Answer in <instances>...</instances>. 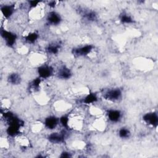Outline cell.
<instances>
[{"label": "cell", "mask_w": 158, "mask_h": 158, "mask_svg": "<svg viewBox=\"0 0 158 158\" xmlns=\"http://www.w3.org/2000/svg\"><path fill=\"white\" fill-rule=\"evenodd\" d=\"M41 83V79L40 78H36L34 79L31 83V86L33 89H38L40 86V84Z\"/></svg>", "instance_id": "obj_19"}, {"label": "cell", "mask_w": 158, "mask_h": 158, "mask_svg": "<svg viewBox=\"0 0 158 158\" xmlns=\"http://www.w3.org/2000/svg\"><path fill=\"white\" fill-rule=\"evenodd\" d=\"M98 99L97 96L94 93H90L88 95H87L83 99V102L86 104H91L93 102H94Z\"/></svg>", "instance_id": "obj_13"}, {"label": "cell", "mask_w": 158, "mask_h": 158, "mask_svg": "<svg viewBox=\"0 0 158 158\" xmlns=\"http://www.w3.org/2000/svg\"><path fill=\"white\" fill-rule=\"evenodd\" d=\"M85 17L86 20L89 21H94L96 19V15L94 12H88L85 14Z\"/></svg>", "instance_id": "obj_18"}, {"label": "cell", "mask_w": 158, "mask_h": 158, "mask_svg": "<svg viewBox=\"0 0 158 158\" xmlns=\"http://www.w3.org/2000/svg\"><path fill=\"white\" fill-rule=\"evenodd\" d=\"M7 81L12 85H18L21 82V78L18 73H13L8 76Z\"/></svg>", "instance_id": "obj_12"}, {"label": "cell", "mask_w": 158, "mask_h": 158, "mask_svg": "<svg viewBox=\"0 0 158 158\" xmlns=\"http://www.w3.org/2000/svg\"><path fill=\"white\" fill-rule=\"evenodd\" d=\"M109 119L112 122H117L120 120L122 114L121 112L116 109H110L107 112Z\"/></svg>", "instance_id": "obj_7"}, {"label": "cell", "mask_w": 158, "mask_h": 158, "mask_svg": "<svg viewBox=\"0 0 158 158\" xmlns=\"http://www.w3.org/2000/svg\"><path fill=\"white\" fill-rule=\"evenodd\" d=\"M58 124V119L54 116H49L44 120V125L49 130L54 129Z\"/></svg>", "instance_id": "obj_9"}, {"label": "cell", "mask_w": 158, "mask_h": 158, "mask_svg": "<svg viewBox=\"0 0 158 158\" xmlns=\"http://www.w3.org/2000/svg\"><path fill=\"white\" fill-rule=\"evenodd\" d=\"M120 21L123 23H131L133 22L132 18L125 14H123L120 16Z\"/></svg>", "instance_id": "obj_17"}, {"label": "cell", "mask_w": 158, "mask_h": 158, "mask_svg": "<svg viewBox=\"0 0 158 158\" xmlns=\"http://www.w3.org/2000/svg\"><path fill=\"white\" fill-rule=\"evenodd\" d=\"M143 120L148 125L156 127L158 123V117L156 112H149L144 114L143 117Z\"/></svg>", "instance_id": "obj_3"}, {"label": "cell", "mask_w": 158, "mask_h": 158, "mask_svg": "<svg viewBox=\"0 0 158 158\" xmlns=\"http://www.w3.org/2000/svg\"><path fill=\"white\" fill-rule=\"evenodd\" d=\"M57 77L61 79H69L72 75L70 70L65 66H62L58 70Z\"/></svg>", "instance_id": "obj_10"}, {"label": "cell", "mask_w": 158, "mask_h": 158, "mask_svg": "<svg viewBox=\"0 0 158 158\" xmlns=\"http://www.w3.org/2000/svg\"><path fill=\"white\" fill-rule=\"evenodd\" d=\"M1 10L2 15L6 18L10 17L14 11V5H5L1 7Z\"/></svg>", "instance_id": "obj_11"}, {"label": "cell", "mask_w": 158, "mask_h": 158, "mask_svg": "<svg viewBox=\"0 0 158 158\" xmlns=\"http://www.w3.org/2000/svg\"><path fill=\"white\" fill-rule=\"evenodd\" d=\"M93 46L92 45L88 44L80 48L73 49L72 52L73 55H76L78 56H85L91 52V51L93 49Z\"/></svg>", "instance_id": "obj_5"}, {"label": "cell", "mask_w": 158, "mask_h": 158, "mask_svg": "<svg viewBox=\"0 0 158 158\" xmlns=\"http://www.w3.org/2000/svg\"><path fill=\"white\" fill-rule=\"evenodd\" d=\"M40 2L39 1H29V6L31 7H35Z\"/></svg>", "instance_id": "obj_21"}, {"label": "cell", "mask_w": 158, "mask_h": 158, "mask_svg": "<svg viewBox=\"0 0 158 158\" xmlns=\"http://www.w3.org/2000/svg\"><path fill=\"white\" fill-rule=\"evenodd\" d=\"M59 48L60 46L59 44H56V43L51 44H49L47 48V51L50 54H55L58 52Z\"/></svg>", "instance_id": "obj_14"}, {"label": "cell", "mask_w": 158, "mask_h": 158, "mask_svg": "<svg viewBox=\"0 0 158 158\" xmlns=\"http://www.w3.org/2000/svg\"><path fill=\"white\" fill-rule=\"evenodd\" d=\"M47 21L51 25H56L60 23L61 21V18L59 14L56 12L52 11L48 14L47 17Z\"/></svg>", "instance_id": "obj_6"}, {"label": "cell", "mask_w": 158, "mask_h": 158, "mask_svg": "<svg viewBox=\"0 0 158 158\" xmlns=\"http://www.w3.org/2000/svg\"><path fill=\"white\" fill-rule=\"evenodd\" d=\"M60 122L62 125V126L65 128L69 127V118L67 116L64 115L60 117Z\"/></svg>", "instance_id": "obj_20"}, {"label": "cell", "mask_w": 158, "mask_h": 158, "mask_svg": "<svg viewBox=\"0 0 158 158\" xmlns=\"http://www.w3.org/2000/svg\"><path fill=\"white\" fill-rule=\"evenodd\" d=\"M1 35L3 38V39L6 41V43L8 46L12 47L15 43L17 36L15 33L7 31L4 29H1Z\"/></svg>", "instance_id": "obj_1"}, {"label": "cell", "mask_w": 158, "mask_h": 158, "mask_svg": "<svg viewBox=\"0 0 158 158\" xmlns=\"http://www.w3.org/2000/svg\"><path fill=\"white\" fill-rule=\"evenodd\" d=\"M55 4H56V1H51V2H49V6H50V7H54L55 6Z\"/></svg>", "instance_id": "obj_23"}, {"label": "cell", "mask_w": 158, "mask_h": 158, "mask_svg": "<svg viewBox=\"0 0 158 158\" xmlns=\"http://www.w3.org/2000/svg\"><path fill=\"white\" fill-rule=\"evenodd\" d=\"M71 157V155L69 152H62L60 156V157Z\"/></svg>", "instance_id": "obj_22"}, {"label": "cell", "mask_w": 158, "mask_h": 158, "mask_svg": "<svg viewBox=\"0 0 158 158\" xmlns=\"http://www.w3.org/2000/svg\"><path fill=\"white\" fill-rule=\"evenodd\" d=\"M122 96V91L120 89L116 88V89H111L107 91L104 94V98L106 99L115 101L118 100Z\"/></svg>", "instance_id": "obj_2"}, {"label": "cell", "mask_w": 158, "mask_h": 158, "mask_svg": "<svg viewBox=\"0 0 158 158\" xmlns=\"http://www.w3.org/2000/svg\"><path fill=\"white\" fill-rule=\"evenodd\" d=\"M48 139L52 143H60L64 141V134L63 133H52L48 136Z\"/></svg>", "instance_id": "obj_8"}, {"label": "cell", "mask_w": 158, "mask_h": 158, "mask_svg": "<svg viewBox=\"0 0 158 158\" xmlns=\"http://www.w3.org/2000/svg\"><path fill=\"white\" fill-rule=\"evenodd\" d=\"M38 73L40 78H48L50 77L53 73V69L49 65H42L38 69Z\"/></svg>", "instance_id": "obj_4"}, {"label": "cell", "mask_w": 158, "mask_h": 158, "mask_svg": "<svg viewBox=\"0 0 158 158\" xmlns=\"http://www.w3.org/2000/svg\"><path fill=\"white\" fill-rule=\"evenodd\" d=\"M38 38V35L35 33V32H33V33H31L30 34H28L27 36H25V40L29 43H35L37 39Z\"/></svg>", "instance_id": "obj_15"}, {"label": "cell", "mask_w": 158, "mask_h": 158, "mask_svg": "<svg viewBox=\"0 0 158 158\" xmlns=\"http://www.w3.org/2000/svg\"><path fill=\"white\" fill-rule=\"evenodd\" d=\"M118 135L122 138H127L130 135V130L126 128H122L118 131Z\"/></svg>", "instance_id": "obj_16"}]
</instances>
